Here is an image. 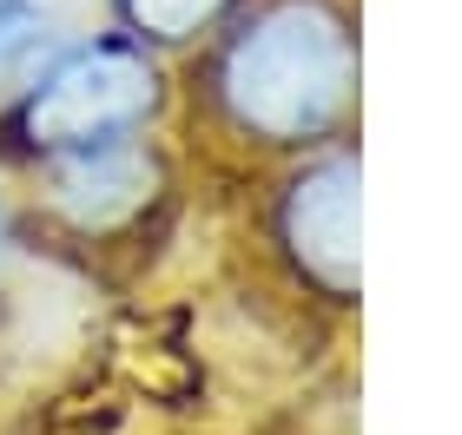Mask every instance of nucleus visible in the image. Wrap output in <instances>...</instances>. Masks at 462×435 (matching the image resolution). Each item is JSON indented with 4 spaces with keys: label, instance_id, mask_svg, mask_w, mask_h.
I'll return each instance as SVG.
<instances>
[{
    "label": "nucleus",
    "instance_id": "f257e3e1",
    "mask_svg": "<svg viewBox=\"0 0 462 435\" xmlns=\"http://www.w3.org/2000/svg\"><path fill=\"white\" fill-rule=\"evenodd\" d=\"M205 119L251 152H324L356 113L350 0H245L205 40Z\"/></svg>",
    "mask_w": 462,
    "mask_h": 435
},
{
    "label": "nucleus",
    "instance_id": "f03ea898",
    "mask_svg": "<svg viewBox=\"0 0 462 435\" xmlns=\"http://www.w3.org/2000/svg\"><path fill=\"white\" fill-rule=\"evenodd\" d=\"M165 106H172V79H165L159 53H145L119 27L79 33V40H60L27 73L20 93H7L0 145L20 165H40L60 152H87V145L152 132Z\"/></svg>",
    "mask_w": 462,
    "mask_h": 435
},
{
    "label": "nucleus",
    "instance_id": "7ed1b4c3",
    "mask_svg": "<svg viewBox=\"0 0 462 435\" xmlns=\"http://www.w3.org/2000/svg\"><path fill=\"white\" fill-rule=\"evenodd\" d=\"M27 178H33L40 224H53L67 244H87V251L133 238L172 198V159H165V145L152 132L40 159V165H27Z\"/></svg>",
    "mask_w": 462,
    "mask_h": 435
},
{
    "label": "nucleus",
    "instance_id": "20e7f679",
    "mask_svg": "<svg viewBox=\"0 0 462 435\" xmlns=\"http://www.w3.org/2000/svg\"><path fill=\"white\" fill-rule=\"evenodd\" d=\"M271 238L324 304H356V152L324 145L271 198Z\"/></svg>",
    "mask_w": 462,
    "mask_h": 435
},
{
    "label": "nucleus",
    "instance_id": "39448f33",
    "mask_svg": "<svg viewBox=\"0 0 462 435\" xmlns=\"http://www.w3.org/2000/svg\"><path fill=\"white\" fill-rule=\"evenodd\" d=\"M245 0H113L119 14V33L139 40L145 53H185V47H205Z\"/></svg>",
    "mask_w": 462,
    "mask_h": 435
},
{
    "label": "nucleus",
    "instance_id": "423d86ee",
    "mask_svg": "<svg viewBox=\"0 0 462 435\" xmlns=\"http://www.w3.org/2000/svg\"><path fill=\"white\" fill-rule=\"evenodd\" d=\"M53 47H60V20L47 0H0V93H20Z\"/></svg>",
    "mask_w": 462,
    "mask_h": 435
}]
</instances>
